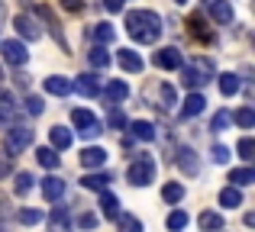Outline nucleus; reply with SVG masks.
<instances>
[{
  "label": "nucleus",
  "mask_w": 255,
  "mask_h": 232,
  "mask_svg": "<svg viewBox=\"0 0 255 232\" xmlns=\"http://www.w3.org/2000/svg\"><path fill=\"white\" fill-rule=\"evenodd\" d=\"M126 32L139 45H152L162 36V16L155 10H129L126 13Z\"/></svg>",
  "instance_id": "f257e3e1"
},
{
  "label": "nucleus",
  "mask_w": 255,
  "mask_h": 232,
  "mask_svg": "<svg viewBox=\"0 0 255 232\" xmlns=\"http://www.w3.org/2000/svg\"><path fill=\"white\" fill-rule=\"evenodd\" d=\"M32 136H36V132H32V126H26V123H16V126H10V129H6V142H3V152L6 155H19V152H26L32 145Z\"/></svg>",
  "instance_id": "f03ea898"
},
{
  "label": "nucleus",
  "mask_w": 255,
  "mask_h": 232,
  "mask_svg": "<svg viewBox=\"0 0 255 232\" xmlns=\"http://www.w3.org/2000/svg\"><path fill=\"white\" fill-rule=\"evenodd\" d=\"M210 62H194V65H181V84H184L187 90H197V87H204L207 81H210Z\"/></svg>",
  "instance_id": "7ed1b4c3"
},
{
  "label": "nucleus",
  "mask_w": 255,
  "mask_h": 232,
  "mask_svg": "<svg viewBox=\"0 0 255 232\" xmlns=\"http://www.w3.org/2000/svg\"><path fill=\"white\" fill-rule=\"evenodd\" d=\"M152 177H155V161L145 155H139L136 161L129 164V171H126V181L136 184V187H145V184H152Z\"/></svg>",
  "instance_id": "20e7f679"
},
{
  "label": "nucleus",
  "mask_w": 255,
  "mask_h": 232,
  "mask_svg": "<svg viewBox=\"0 0 255 232\" xmlns=\"http://www.w3.org/2000/svg\"><path fill=\"white\" fill-rule=\"evenodd\" d=\"M0 52H3V62L6 65H16V68H23L26 58H29L23 39H6V42H0Z\"/></svg>",
  "instance_id": "39448f33"
},
{
  "label": "nucleus",
  "mask_w": 255,
  "mask_h": 232,
  "mask_svg": "<svg viewBox=\"0 0 255 232\" xmlns=\"http://www.w3.org/2000/svg\"><path fill=\"white\" fill-rule=\"evenodd\" d=\"M71 119H75V129L81 132L84 139H94L100 132V123H97V116L91 113V110H75L71 113Z\"/></svg>",
  "instance_id": "423d86ee"
},
{
  "label": "nucleus",
  "mask_w": 255,
  "mask_h": 232,
  "mask_svg": "<svg viewBox=\"0 0 255 232\" xmlns=\"http://www.w3.org/2000/svg\"><path fill=\"white\" fill-rule=\"evenodd\" d=\"M13 26H16L19 39H26V42H36V39H42V29H39V23L29 16V13H19V16L13 19Z\"/></svg>",
  "instance_id": "0eeeda50"
},
{
  "label": "nucleus",
  "mask_w": 255,
  "mask_h": 232,
  "mask_svg": "<svg viewBox=\"0 0 255 232\" xmlns=\"http://www.w3.org/2000/svg\"><path fill=\"white\" fill-rule=\"evenodd\" d=\"M174 161H178V168L184 171V174H197L200 171V161H197V152L191 149V145H178V152H174Z\"/></svg>",
  "instance_id": "6e6552de"
},
{
  "label": "nucleus",
  "mask_w": 255,
  "mask_h": 232,
  "mask_svg": "<svg viewBox=\"0 0 255 232\" xmlns=\"http://www.w3.org/2000/svg\"><path fill=\"white\" fill-rule=\"evenodd\" d=\"M152 62H155L158 68H165V71H174V68L184 65V58H181V52L174 49V45H165V49H158L155 55H152Z\"/></svg>",
  "instance_id": "1a4fd4ad"
},
{
  "label": "nucleus",
  "mask_w": 255,
  "mask_h": 232,
  "mask_svg": "<svg viewBox=\"0 0 255 232\" xmlns=\"http://www.w3.org/2000/svg\"><path fill=\"white\" fill-rule=\"evenodd\" d=\"M71 90H78V94H84V97H97L100 94V77L97 75H78L75 81H71Z\"/></svg>",
  "instance_id": "9d476101"
},
{
  "label": "nucleus",
  "mask_w": 255,
  "mask_h": 232,
  "mask_svg": "<svg viewBox=\"0 0 255 232\" xmlns=\"http://www.w3.org/2000/svg\"><path fill=\"white\" fill-rule=\"evenodd\" d=\"M78 161H81L84 168H104L107 164V152L100 149V145H87L81 155H78Z\"/></svg>",
  "instance_id": "9b49d317"
},
{
  "label": "nucleus",
  "mask_w": 255,
  "mask_h": 232,
  "mask_svg": "<svg viewBox=\"0 0 255 232\" xmlns=\"http://www.w3.org/2000/svg\"><path fill=\"white\" fill-rule=\"evenodd\" d=\"M204 107H207V97L200 94V90H191V94L184 97V107H181V116H197V113H204Z\"/></svg>",
  "instance_id": "f8f14e48"
},
{
  "label": "nucleus",
  "mask_w": 255,
  "mask_h": 232,
  "mask_svg": "<svg viewBox=\"0 0 255 232\" xmlns=\"http://www.w3.org/2000/svg\"><path fill=\"white\" fill-rule=\"evenodd\" d=\"M117 62H120V68H123V71H129V75H139V71H142V58H139L132 49H120Z\"/></svg>",
  "instance_id": "ddd939ff"
},
{
  "label": "nucleus",
  "mask_w": 255,
  "mask_h": 232,
  "mask_svg": "<svg viewBox=\"0 0 255 232\" xmlns=\"http://www.w3.org/2000/svg\"><path fill=\"white\" fill-rule=\"evenodd\" d=\"M210 16L217 19V23L230 26L233 23V3L230 0H210Z\"/></svg>",
  "instance_id": "4468645a"
},
{
  "label": "nucleus",
  "mask_w": 255,
  "mask_h": 232,
  "mask_svg": "<svg viewBox=\"0 0 255 232\" xmlns=\"http://www.w3.org/2000/svg\"><path fill=\"white\" fill-rule=\"evenodd\" d=\"M62 194H65V181L55 177V174H49L42 181V197H45V200H62Z\"/></svg>",
  "instance_id": "2eb2a0df"
},
{
  "label": "nucleus",
  "mask_w": 255,
  "mask_h": 232,
  "mask_svg": "<svg viewBox=\"0 0 255 232\" xmlns=\"http://www.w3.org/2000/svg\"><path fill=\"white\" fill-rule=\"evenodd\" d=\"M45 90L55 97H68L71 94V77H62V75H52L45 77Z\"/></svg>",
  "instance_id": "dca6fc26"
},
{
  "label": "nucleus",
  "mask_w": 255,
  "mask_h": 232,
  "mask_svg": "<svg viewBox=\"0 0 255 232\" xmlns=\"http://www.w3.org/2000/svg\"><path fill=\"white\" fill-rule=\"evenodd\" d=\"M13 116H16V103H13V97L0 87V126H10Z\"/></svg>",
  "instance_id": "f3484780"
},
{
  "label": "nucleus",
  "mask_w": 255,
  "mask_h": 232,
  "mask_svg": "<svg viewBox=\"0 0 255 232\" xmlns=\"http://www.w3.org/2000/svg\"><path fill=\"white\" fill-rule=\"evenodd\" d=\"M129 136L139 139V142H152V139H155V126L145 123V119H136V123L129 126Z\"/></svg>",
  "instance_id": "a211bd4d"
},
{
  "label": "nucleus",
  "mask_w": 255,
  "mask_h": 232,
  "mask_svg": "<svg viewBox=\"0 0 255 232\" xmlns=\"http://www.w3.org/2000/svg\"><path fill=\"white\" fill-rule=\"evenodd\" d=\"M100 94L107 97V100H126L129 97V87H126V81H110L100 87Z\"/></svg>",
  "instance_id": "6ab92c4d"
},
{
  "label": "nucleus",
  "mask_w": 255,
  "mask_h": 232,
  "mask_svg": "<svg viewBox=\"0 0 255 232\" xmlns=\"http://www.w3.org/2000/svg\"><path fill=\"white\" fill-rule=\"evenodd\" d=\"M49 139H52V149H55V152H62V149H68V145H71V132L65 129V126H52Z\"/></svg>",
  "instance_id": "aec40b11"
},
{
  "label": "nucleus",
  "mask_w": 255,
  "mask_h": 232,
  "mask_svg": "<svg viewBox=\"0 0 255 232\" xmlns=\"http://www.w3.org/2000/svg\"><path fill=\"white\" fill-rule=\"evenodd\" d=\"M110 181H113V177L107 174V171H94V174H84V177H81V184H84L87 190H104Z\"/></svg>",
  "instance_id": "412c9836"
},
{
  "label": "nucleus",
  "mask_w": 255,
  "mask_h": 232,
  "mask_svg": "<svg viewBox=\"0 0 255 232\" xmlns=\"http://www.w3.org/2000/svg\"><path fill=\"white\" fill-rule=\"evenodd\" d=\"M36 13H39V16L45 19V23H49L52 36H55V39H58V45H62V49H65V36H62V26H58V19L52 16V10H49V6H36Z\"/></svg>",
  "instance_id": "4be33fe9"
},
{
  "label": "nucleus",
  "mask_w": 255,
  "mask_h": 232,
  "mask_svg": "<svg viewBox=\"0 0 255 232\" xmlns=\"http://www.w3.org/2000/svg\"><path fill=\"white\" fill-rule=\"evenodd\" d=\"M36 158H39V164H42L45 171H55L58 164H62L58 152H55V149H49V145H45V149H39V152H36Z\"/></svg>",
  "instance_id": "5701e85b"
},
{
  "label": "nucleus",
  "mask_w": 255,
  "mask_h": 232,
  "mask_svg": "<svg viewBox=\"0 0 255 232\" xmlns=\"http://www.w3.org/2000/svg\"><path fill=\"white\" fill-rule=\"evenodd\" d=\"M200 229L204 232H223V216L220 213H210V210H207V213H200Z\"/></svg>",
  "instance_id": "b1692460"
},
{
  "label": "nucleus",
  "mask_w": 255,
  "mask_h": 232,
  "mask_svg": "<svg viewBox=\"0 0 255 232\" xmlns=\"http://www.w3.org/2000/svg\"><path fill=\"white\" fill-rule=\"evenodd\" d=\"M100 210L107 220H120V200L113 194H100Z\"/></svg>",
  "instance_id": "393cba45"
},
{
  "label": "nucleus",
  "mask_w": 255,
  "mask_h": 232,
  "mask_svg": "<svg viewBox=\"0 0 255 232\" xmlns=\"http://www.w3.org/2000/svg\"><path fill=\"white\" fill-rule=\"evenodd\" d=\"M255 181V171L252 168H233L230 171V184L233 187H246V184Z\"/></svg>",
  "instance_id": "a878e982"
},
{
  "label": "nucleus",
  "mask_w": 255,
  "mask_h": 232,
  "mask_svg": "<svg viewBox=\"0 0 255 232\" xmlns=\"http://www.w3.org/2000/svg\"><path fill=\"white\" fill-rule=\"evenodd\" d=\"M239 203H243V194H239V187H223V190H220V207L236 210Z\"/></svg>",
  "instance_id": "bb28decb"
},
{
  "label": "nucleus",
  "mask_w": 255,
  "mask_h": 232,
  "mask_svg": "<svg viewBox=\"0 0 255 232\" xmlns=\"http://www.w3.org/2000/svg\"><path fill=\"white\" fill-rule=\"evenodd\" d=\"M162 200L165 203H181V200H184V187H181L178 181L165 184V187H162Z\"/></svg>",
  "instance_id": "cd10ccee"
},
{
  "label": "nucleus",
  "mask_w": 255,
  "mask_h": 232,
  "mask_svg": "<svg viewBox=\"0 0 255 232\" xmlns=\"http://www.w3.org/2000/svg\"><path fill=\"white\" fill-rule=\"evenodd\" d=\"M230 119L239 126V129H252V126H255V113H252V107H243V110H236V113H233Z\"/></svg>",
  "instance_id": "c85d7f7f"
},
{
  "label": "nucleus",
  "mask_w": 255,
  "mask_h": 232,
  "mask_svg": "<svg viewBox=\"0 0 255 232\" xmlns=\"http://www.w3.org/2000/svg\"><path fill=\"white\" fill-rule=\"evenodd\" d=\"M220 94H223V97L239 94V77L236 75H220Z\"/></svg>",
  "instance_id": "c756f323"
},
{
  "label": "nucleus",
  "mask_w": 255,
  "mask_h": 232,
  "mask_svg": "<svg viewBox=\"0 0 255 232\" xmlns=\"http://www.w3.org/2000/svg\"><path fill=\"white\" fill-rule=\"evenodd\" d=\"M32 181H36V177H32L29 171H19V174H16V184H13V190H16L19 197H26V194L32 190Z\"/></svg>",
  "instance_id": "7c9ffc66"
},
{
  "label": "nucleus",
  "mask_w": 255,
  "mask_h": 232,
  "mask_svg": "<svg viewBox=\"0 0 255 232\" xmlns=\"http://www.w3.org/2000/svg\"><path fill=\"white\" fill-rule=\"evenodd\" d=\"M184 226H187V213H184V210H171V213H168V229L181 232Z\"/></svg>",
  "instance_id": "2f4dec72"
},
{
  "label": "nucleus",
  "mask_w": 255,
  "mask_h": 232,
  "mask_svg": "<svg viewBox=\"0 0 255 232\" xmlns=\"http://www.w3.org/2000/svg\"><path fill=\"white\" fill-rule=\"evenodd\" d=\"M91 65H94V68H100V71H104L107 65H110V52H107V49H100V45H97V49L91 52Z\"/></svg>",
  "instance_id": "473e14b6"
},
{
  "label": "nucleus",
  "mask_w": 255,
  "mask_h": 232,
  "mask_svg": "<svg viewBox=\"0 0 255 232\" xmlns=\"http://www.w3.org/2000/svg\"><path fill=\"white\" fill-rule=\"evenodd\" d=\"M236 152H239V158H246V161H252V158H255V142H252L249 136H246V139H239Z\"/></svg>",
  "instance_id": "72a5a7b5"
},
{
  "label": "nucleus",
  "mask_w": 255,
  "mask_h": 232,
  "mask_svg": "<svg viewBox=\"0 0 255 232\" xmlns=\"http://www.w3.org/2000/svg\"><path fill=\"white\" fill-rule=\"evenodd\" d=\"M226 126H230V110H220V113H213V119H210V129H213V132H223Z\"/></svg>",
  "instance_id": "f704fd0d"
},
{
  "label": "nucleus",
  "mask_w": 255,
  "mask_h": 232,
  "mask_svg": "<svg viewBox=\"0 0 255 232\" xmlns=\"http://www.w3.org/2000/svg\"><path fill=\"white\" fill-rule=\"evenodd\" d=\"M187 26H191V32L197 39H207V29H204V16H200V13H194L191 19H187Z\"/></svg>",
  "instance_id": "c9c22d12"
},
{
  "label": "nucleus",
  "mask_w": 255,
  "mask_h": 232,
  "mask_svg": "<svg viewBox=\"0 0 255 232\" xmlns=\"http://www.w3.org/2000/svg\"><path fill=\"white\" fill-rule=\"evenodd\" d=\"M120 232H142V223L136 216H120Z\"/></svg>",
  "instance_id": "e433bc0d"
},
{
  "label": "nucleus",
  "mask_w": 255,
  "mask_h": 232,
  "mask_svg": "<svg viewBox=\"0 0 255 232\" xmlns=\"http://www.w3.org/2000/svg\"><path fill=\"white\" fill-rule=\"evenodd\" d=\"M19 223L36 226V223H42V213H39V210H19Z\"/></svg>",
  "instance_id": "4c0bfd02"
},
{
  "label": "nucleus",
  "mask_w": 255,
  "mask_h": 232,
  "mask_svg": "<svg viewBox=\"0 0 255 232\" xmlns=\"http://www.w3.org/2000/svg\"><path fill=\"white\" fill-rule=\"evenodd\" d=\"M94 36H97V42H113V26L110 23H100L97 29H94Z\"/></svg>",
  "instance_id": "58836bf2"
},
{
  "label": "nucleus",
  "mask_w": 255,
  "mask_h": 232,
  "mask_svg": "<svg viewBox=\"0 0 255 232\" xmlns=\"http://www.w3.org/2000/svg\"><path fill=\"white\" fill-rule=\"evenodd\" d=\"M42 107H45V103H42V97H36V94H29V97H26V110H29L32 116H39V113H42Z\"/></svg>",
  "instance_id": "ea45409f"
},
{
  "label": "nucleus",
  "mask_w": 255,
  "mask_h": 232,
  "mask_svg": "<svg viewBox=\"0 0 255 232\" xmlns=\"http://www.w3.org/2000/svg\"><path fill=\"white\" fill-rule=\"evenodd\" d=\"M52 226H58V229L68 226V210H65V207H55V213H52Z\"/></svg>",
  "instance_id": "a19ab883"
},
{
  "label": "nucleus",
  "mask_w": 255,
  "mask_h": 232,
  "mask_svg": "<svg viewBox=\"0 0 255 232\" xmlns=\"http://www.w3.org/2000/svg\"><path fill=\"white\" fill-rule=\"evenodd\" d=\"M213 161L226 164V161H230V149H226V145H213Z\"/></svg>",
  "instance_id": "79ce46f5"
},
{
  "label": "nucleus",
  "mask_w": 255,
  "mask_h": 232,
  "mask_svg": "<svg viewBox=\"0 0 255 232\" xmlns=\"http://www.w3.org/2000/svg\"><path fill=\"white\" fill-rule=\"evenodd\" d=\"M13 171V164H10V155H6V152H0V181H3L6 174H10Z\"/></svg>",
  "instance_id": "37998d69"
},
{
  "label": "nucleus",
  "mask_w": 255,
  "mask_h": 232,
  "mask_svg": "<svg viewBox=\"0 0 255 232\" xmlns=\"http://www.w3.org/2000/svg\"><path fill=\"white\" fill-rule=\"evenodd\" d=\"M162 100H165V103H162L165 110H171V107H174V90L168 87V84H162Z\"/></svg>",
  "instance_id": "c03bdc74"
},
{
  "label": "nucleus",
  "mask_w": 255,
  "mask_h": 232,
  "mask_svg": "<svg viewBox=\"0 0 255 232\" xmlns=\"http://www.w3.org/2000/svg\"><path fill=\"white\" fill-rule=\"evenodd\" d=\"M107 123H110L113 129H123V126H126V119H123V113H120V110H113V113L107 116Z\"/></svg>",
  "instance_id": "a18cd8bd"
},
{
  "label": "nucleus",
  "mask_w": 255,
  "mask_h": 232,
  "mask_svg": "<svg viewBox=\"0 0 255 232\" xmlns=\"http://www.w3.org/2000/svg\"><path fill=\"white\" fill-rule=\"evenodd\" d=\"M78 226H81V229H94V226H97V216H91V213H84V216H81V220H78Z\"/></svg>",
  "instance_id": "49530a36"
},
{
  "label": "nucleus",
  "mask_w": 255,
  "mask_h": 232,
  "mask_svg": "<svg viewBox=\"0 0 255 232\" xmlns=\"http://www.w3.org/2000/svg\"><path fill=\"white\" fill-rule=\"evenodd\" d=\"M104 6L110 13H120V10H123V0H104Z\"/></svg>",
  "instance_id": "de8ad7c7"
},
{
  "label": "nucleus",
  "mask_w": 255,
  "mask_h": 232,
  "mask_svg": "<svg viewBox=\"0 0 255 232\" xmlns=\"http://www.w3.org/2000/svg\"><path fill=\"white\" fill-rule=\"evenodd\" d=\"M62 6L71 10V13H78V10H81V0H62Z\"/></svg>",
  "instance_id": "09e8293b"
},
{
  "label": "nucleus",
  "mask_w": 255,
  "mask_h": 232,
  "mask_svg": "<svg viewBox=\"0 0 255 232\" xmlns=\"http://www.w3.org/2000/svg\"><path fill=\"white\" fill-rule=\"evenodd\" d=\"M16 84H19V87H26V84H29V75H23V71H19V75H16Z\"/></svg>",
  "instance_id": "8fccbe9b"
},
{
  "label": "nucleus",
  "mask_w": 255,
  "mask_h": 232,
  "mask_svg": "<svg viewBox=\"0 0 255 232\" xmlns=\"http://www.w3.org/2000/svg\"><path fill=\"white\" fill-rule=\"evenodd\" d=\"M0 23H3V3H0Z\"/></svg>",
  "instance_id": "3c124183"
},
{
  "label": "nucleus",
  "mask_w": 255,
  "mask_h": 232,
  "mask_svg": "<svg viewBox=\"0 0 255 232\" xmlns=\"http://www.w3.org/2000/svg\"><path fill=\"white\" fill-rule=\"evenodd\" d=\"M174 3H187V0H174Z\"/></svg>",
  "instance_id": "603ef678"
}]
</instances>
